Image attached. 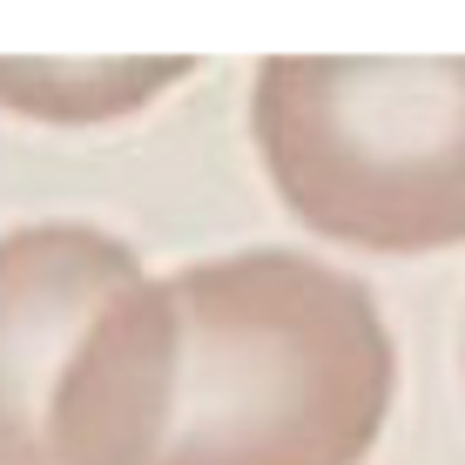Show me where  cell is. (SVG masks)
<instances>
[{
    "label": "cell",
    "instance_id": "cell-1",
    "mask_svg": "<svg viewBox=\"0 0 465 465\" xmlns=\"http://www.w3.org/2000/svg\"><path fill=\"white\" fill-rule=\"evenodd\" d=\"M398 398L371 283L303 250L142 270L54 391V465H364Z\"/></svg>",
    "mask_w": 465,
    "mask_h": 465
},
{
    "label": "cell",
    "instance_id": "cell-2",
    "mask_svg": "<svg viewBox=\"0 0 465 465\" xmlns=\"http://www.w3.org/2000/svg\"><path fill=\"white\" fill-rule=\"evenodd\" d=\"M250 142L277 203L331 243H465V54H277L250 82Z\"/></svg>",
    "mask_w": 465,
    "mask_h": 465
},
{
    "label": "cell",
    "instance_id": "cell-3",
    "mask_svg": "<svg viewBox=\"0 0 465 465\" xmlns=\"http://www.w3.org/2000/svg\"><path fill=\"white\" fill-rule=\"evenodd\" d=\"M135 277L142 256L94 223H21L0 236V465H54L61 371Z\"/></svg>",
    "mask_w": 465,
    "mask_h": 465
},
{
    "label": "cell",
    "instance_id": "cell-4",
    "mask_svg": "<svg viewBox=\"0 0 465 465\" xmlns=\"http://www.w3.org/2000/svg\"><path fill=\"white\" fill-rule=\"evenodd\" d=\"M196 61L183 54H135V61H27V54H0V108L21 122L47 128H102L128 122L169 94Z\"/></svg>",
    "mask_w": 465,
    "mask_h": 465
}]
</instances>
